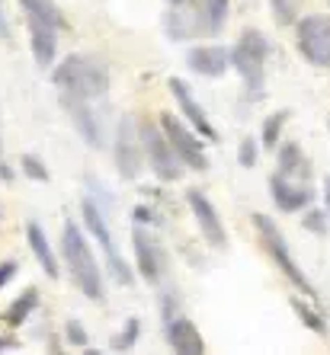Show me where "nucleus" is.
<instances>
[{
	"mask_svg": "<svg viewBox=\"0 0 330 355\" xmlns=\"http://www.w3.org/2000/svg\"><path fill=\"white\" fill-rule=\"evenodd\" d=\"M231 0H180L167 13V33L174 39H196V35H218L228 19Z\"/></svg>",
	"mask_w": 330,
	"mask_h": 355,
	"instance_id": "1",
	"label": "nucleus"
},
{
	"mask_svg": "<svg viewBox=\"0 0 330 355\" xmlns=\"http://www.w3.org/2000/svg\"><path fill=\"white\" fill-rule=\"evenodd\" d=\"M61 253H65L67 272H71L74 285L90 297V301H99V297H103V275H99V266H97V259H93L90 243H87L83 231L74 221H67L65 231H61Z\"/></svg>",
	"mask_w": 330,
	"mask_h": 355,
	"instance_id": "2",
	"label": "nucleus"
},
{
	"mask_svg": "<svg viewBox=\"0 0 330 355\" xmlns=\"http://www.w3.org/2000/svg\"><path fill=\"white\" fill-rule=\"evenodd\" d=\"M51 80H55V87L61 93L77 99H97L109 93V71L99 61L83 58V55H71V58L61 61L55 67Z\"/></svg>",
	"mask_w": 330,
	"mask_h": 355,
	"instance_id": "3",
	"label": "nucleus"
},
{
	"mask_svg": "<svg viewBox=\"0 0 330 355\" xmlns=\"http://www.w3.org/2000/svg\"><path fill=\"white\" fill-rule=\"evenodd\" d=\"M254 227L260 231V243H263V250L270 253V259H272L276 266H279V272L292 282V288H298L302 295L314 297V285L308 282V275L302 272V269H298L295 257H292L289 243H286L282 231L276 227V221H272L270 215H254Z\"/></svg>",
	"mask_w": 330,
	"mask_h": 355,
	"instance_id": "4",
	"label": "nucleus"
},
{
	"mask_svg": "<svg viewBox=\"0 0 330 355\" xmlns=\"http://www.w3.org/2000/svg\"><path fill=\"white\" fill-rule=\"evenodd\" d=\"M266 51H270V45H266L263 33H256V29H244L231 49V64L238 67V74L244 77L250 96H256V93L263 90Z\"/></svg>",
	"mask_w": 330,
	"mask_h": 355,
	"instance_id": "5",
	"label": "nucleus"
},
{
	"mask_svg": "<svg viewBox=\"0 0 330 355\" xmlns=\"http://www.w3.org/2000/svg\"><path fill=\"white\" fill-rule=\"evenodd\" d=\"M113 160H116V170L122 180H138L141 170H145V138H141V128L132 116H125L116 128V141H113Z\"/></svg>",
	"mask_w": 330,
	"mask_h": 355,
	"instance_id": "6",
	"label": "nucleus"
},
{
	"mask_svg": "<svg viewBox=\"0 0 330 355\" xmlns=\"http://www.w3.org/2000/svg\"><path fill=\"white\" fill-rule=\"evenodd\" d=\"M295 39L298 51L305 55L308 64L330 67V17H324V13L302 17L295 26Z\"/></svg>",
	"mask_w": 330,
	"mask_h": 355,
	"instance_id": "7",
	"label": "nucleus"
},
{
	"mask_svg": "<svg viewBox=\"0 0 330 355\" xmlns=\"http://www.w3.org/2000/svg\"><path fill=\"white\" fill-rule=\"evenodd\" d=\"M83 224H87V231L97 237V243L103 247V253H106L109 259V272H113V279L119 282V285H132V269H129V263L122 259V253H119L116 247V237H113V231H109V224L103 221V211H99L97 205H93L90 198H83Z\"/></svg>",
	"mask_w": 330,
	"mask_h": 355,
	"instance_id": "8",
	"label": "nucleus"
},
{
	"mask_svg": "<svg viewBox=\"0 0 330 355\" xmlns=\"http://www.w3.org/2000/svg\"><path fill=\"white\" fill-rule=\"evenodd\" d=\"M141 138H145V154H148V160H151V170H154L164 182L180 180L183 176V160H180V154L174 150V144H170L167 132L160 135L154 125H141Z\"/></svg>",
	"mask_w": 330,
	"mask_h": 355,
	"instance_id": "9",
	"label": "nucleus"
},
{
	"mask_svg": "<svg viewBox=\"0 0 330 355\" xmlns=\"http://www.w3.org/2000/svg\"><path fill=\"white\" fill-rule=\"evenodd\" d=\"M160 128L167 132V138H170V144H174V150L180 154L183 164L192 166V170H206L208 160H206L202 144H199V138H202V135H199L190 122H180L176 116L164 112V116H160Z\"/></svg>",
	"mask_w": 330,
	"mask_h": 355,
	"instance_id": "10",
	"label": "nucleus"
},
{
	"mask_svg": "<svg viewBox=\"0 0 330 355\" xmlns=\"http://www.w3.org/2000/svg\"><path fill=\"white\" fill-rule=\"evenodd\" d=\"M132 247H135V263H138V272L145 275V282H160L167 269V257L160 240L145 227V221H135L132 227Z\"/></svg>",
	"mask_w": 330,
	"mask_h": 355,
	"instance_id": "11",
	"label": "nucleus"
},
{
	"mask_svg": "<svg viewBox=\"0 0 330 355\" xmlns=\"http://www.w3.org/2000/svg\"><path fill=\"white\" fill-rule=\"evenodd\" d=\"M186 202H190L192 218H196L202 237H206L215 250H224V247H228V234H224V224H222V218H218V211H215L212 202H208V198L202 196L199 189L186 192Z\"/></svg>",
	"mask_w": 330,
	"mask_h": 355,
	"instance_id": "12",
	"label": "nucleus"
},
{
	"mask_svg": "<svg viewBox=\"0 0 330 355\" xmlns=\"http://www.w3.org/2000/svg\"><path fill=\"white\" fill-rule=\"evenodd\" d=\"M270 192H272V202L279 205V211H302V208L311 205V189L295 182L292 176L286 173H272L270 176Z\"/></svg>",
	"mask_w": 330,
	"mask_h": 355,
	"instance_id": "13",
	"label": "nucleus"
},
{
	"mask_svg": "<svg viewBox=\"0 0 330 355\" xmlns=\"http://www.w3.org/2000/svg\"><path fill=\"white\" fill-rule=\"evenodd\" d=\"M170 93H174L176 103H180V109H183V116H186V122H190L192 128H196V132L202 135L206 141H218V132H215V125L208 122V116L202 112V106L196 103L192 90L180 80V77H170Z\"/></svg>",
	"mask_w": 330,
	"mask_h": 355,
	"instance_id": "14",
	"label": "nucleus"
},
{
	"mask_svg": "<svg viewBox=\"0 0 330 355\" xmlns=\"http://www.w3.org/2000/svg\"><path fill=\"white\" fill-rule=\"evenodd\" d=\"M167 343L170 349L180 355H202L206 352V339L199 333V327L190 320V317H176V320H167V330H164Z\"/></svg>",
	"mask_w": 330,
	"mask_h": 355,
	"instance_id": "15",
	"label": "nucleus"
},
{
	"mask_svg": "<svg viewBox=\"0 0 330 355\" xmlns=\"http://www.w3.org/2000/svg\"><path fill=\"white\" fill-rule=\"evenodd\" d=\"M186 64L202 77H222L231 64V55L222 45H199V49L186 51Z\"/></svg>",
	"mask_w": 330,
	"mask_h": 355,
	"instance_id": "16",
	"label": "nucleus"
},
{
	"mask_svg": "<svg viewBox=\"0 0 330 355\" xmlns=\"http://www.w3.org/2000/svg\"><path fill=\"white\" fill-rule=\"evenodd\" d=\"M65 103L67 116L74 122V128L81 132V138L90 144V148H103V132H99V122L93 119V109H87V99H77V96H61Z\"/></svg>",
	"mask_w": 330,
	"mask_h": 355,
	"instance_id": "17",
	"label": "nucleus"
},
{
	"mask_svg": "<svg viewBox=\"0 0 330 355\" xmlns=\"http://www.w3.org/2000/svg\"><path fill=\"white\" fill-rule=\"evenodd\" d=\"M26 240H29V250H33V257L39 259V266L45 269L49 279H58V263H55V250H51L49 237L42 231L39 221H29L26 224Z\"/></svg>",
	"mask_w": 330,
	"mask_h": 355,
	"instance_id": "18",
	"label": "nucleus"
},
{
	"mask_svg": "<svg viewBox=\"0 0 330 355\" xmlns=\"http://www.w3.org/2000/svg\"><path fill=\"white\" fill-rule=\"evenodd\" d=\"M29 45H33V58L39 61V67H49L55 61V49H58V39H55V29L39 19H29Z\"/></svg>",
	"mask_w": 330,
	"mask_h": 355,
	"instance_id": "19",
	"label": "nucleus"
},
{
	"mask_svg": "<svg viewBox=\"0 0 330 355\" xmlns=\"http://www.w3.org/2000/svg\"><path fill=\"white\" fill-rule=\"evenodd\" d=\"M19 3H23V10H26V17L29 19H39V23L51 26V29H61V33L71 29L67 17L51 3V0H19Z\"/></svg>",
	"mask_w": 330,
	"mask_h": 355,
	"instance_id": "20",
	"label": "nucleus"
},
{
	"mask_svg": "<svg viewBox=\"0 0 330 355\" xmlns=\"http://www.w3.org/2000/svg\"><path fill=\"white\" fill-rule=\"evenodd\" d=\"M35 304H39V291H35V288H26L23 295H19L17 301L7 307V314H3L7 327H23V323L29 320V314L35 311Z\"/></svg>",
	"mask_w": 330,
	"mask_h": 355,
	"instance_id": "21",
	"label": "nucleus"
},
{
	"mask_svg": "<svg viewBox=\"0 0 330 355\" xmlns=\"http://www.w3.org/2000/svg\"><path fill=\"white\" fill-rule=\"evenodd\" d=\"M279 173H286V176H311V166H308V160H305V154H302V148H298L295 141H289L286 148L279 150Z\"/></svg>",
	"mask_w": 330,
	"mask_h": 355,
	"instance_id": "22",
	"label": "nucleus"
},
{
	"mask_svg": "<svg viewBox=\"0 0 330 355\" xmlns=\"http://www.w3.org/2000/svg\"><path fill=\"white\" fill-rule=\"evenodd\" d=\"M292 307H295V314H298V320L305 323L308 330H314L317 336H327V320H324L314 307H308L302 297H292Z\"/></svg>",
	"mask_w": 330,
	"mask_h": 355,
	"instance_id": "23",
	"label": "nucleus"
},
{
	"mask_svg": "<svg viewBox=\"0 0 330 355\" xmlns=\"http://www.w3.org/2000/svg\"><path fill=\"white\" fill-rule=\"evenodd\" d=\"M289 122V109H279V112H272L270 119L263 122V148H276V141H279L282 135V125Z\"/></svg>",
	"mask_w": 330,
	"mask_h": 355,
	"instance_id": "24",
	"label": "nucleus"
},
{
	"mask_svg": "<svg viewBox=\"0 0 330 355\" xmlns=\"http://www.w3.org/2000/svg\"><path fill=\"white\" fill-rule=\"evenodd\" d=\"M272 7V17L279 26H289L298 19V10H302V0H270Z\"/></svg>",
	"mask_w": 330,
	"mask_h": 355,
	"instance_id": "25",
	"label": "nucleus"
},
{
	"mask_svg": "<svg viewBox=\"0 0 330 355\" xmlns=\"http://www.w3.org/2000/svg\"><path fill=\"white\" fill-rule=\"evenodd\" d=\"M138 333H141V323L132 317V320H125L122 333L116 336V343H113V346H116V349H132L135 343H138Z\"/></svg>",
	"mask_w": 330,
	"mask_h": 355,
	"instance_id": "26",
	"label": "nucleus"
},
{
	"mask_svg": "<svg viewBox=\"0 0 330 355\" xmlns=\"http://www.w3.org/2000/svg\"><path fill=\"white\" fill-rule=\"evenodd\" d=\"M23 173L29 176V180H39V182L49 180V170H45V164H42L39 157H33V154H26V157H23Z\"/></svg>",
	"mask_w": 330,
	"mask_h": 355,
	"instance_id": "27",
	"label": "nucleus"
},
{
	"mask_svg": "<svg viewBox=\"0 0 330 355\" xmlns=\"http://www.w3.org/2000/svg\"><path fill=\"white\" fill-rule=\"evenodd\" d=\"M65 336H67V343H71V346H81V349L87 346V330H83L81 320H67Z\"/></svg>",
	"mask_w": 330,
	"mask_h": 355,
	"instance_id": "28",
	"label": "nucleus"
},
{
	"mask_svg": "<svg viewBox=\"0 0 330 355\" xmlns=\"http://www.w3.org/2000/svg\"><path fill=\"white\" fill-rule=\"evenodd\" d=\"M327 215L330 211H308L305 215V227L314 234H327Z\"/></svg>",
	"mask_w": 330,
	"mask_h": 355,
	"instance_id": "29",
	"label": "nucleus"
},
{
	"mask_svg": "<svg viewBox=\"0 0 330 355\" xmlns=\"http://www.w3.org/2000/svg\"><path fill=\"white\" fill-rule=\"evenodd\" d=\"M238 160H240V166H254L256 164V141L254 138H244V141H240Z\"/></svg>",
	"mask_w": 330,
	"mask_h": 355,
	"instance_id": "30",
	"label": "nucleus"
},
{
	"mask_svg": "<svg viewBox=\"0 0 330 355\" xmlns=\"http://www.w3.org/2000/svg\"><path fill=\"white\" fill-rule=\"evenodd\" d=\"M17 275V263L7 259V263H0V288H7V282Z\"/></svg>",
	"mask_w": 330,
	"mask_h": 355,
	"instance_id": "31",
	"label": "nucleus"
},
{
	"mask_svg": "<svg viewBox=\"0 0 330 355\" xmlns=\"http://www.w3.org/2000/svg\"><path fill=\"white\" fill-rule=\"evenodd\" d=\"M0 39H10V23L3 19V13H0Z\"/></svg>",
	"mask_w": 330,
	"mask_h": 355,
	"instance_id": "32",
	"label": "nucleus"
},
{
	"mask_svg": "<svg viewBox=\"0 0 330 355\" xmlns=\"http://www.w3.org/2000/svg\"><path fill=\"white\" fill-rule=\"evenodd\" d=\"M324 198H327V211H330V176L324 180Z\"/></svg>",
	"mask_w": 330,
	"mask_h": 355,
	"instance_id": "33",
	"label": "nucleus"
},
{
	"mask_svg": "<svg viewBox=\"0 0 330 355\" xmlns=\"http://www.w3.org/2000/svg\"><path fill=\"white\" fill-rule=\"evenodd\" d=\"M3 349H13V339H0V352H3Z\"/></svg>",
	"mask_w": 330,
	"mask_h": 355,
	"instance_id": "34",
	"label": "nucleus"
},
{
	"mask_svg": "<svg viewBox=\"0 0 330 355\" xmlns=\"http://www.w3.org/2000/svg\"><path fill=\"white\" fill-rule=\"evenodd\" d=\"M174 3H180V0H174Z\"/></svg>",
	"mask_w": 330,
	"mask_h": 355,
	"instance_id": "35",
	"label": "nucleus"
},
{
	"mask_svg": "<svg viewBox=\"0 0 330 355\" xmlns=\"http://www.w3.org/2000/svg\"><path fill=\"white\" fill-rule=\"evenodd\" d=\"M0 317H3V314H0Z\"/></svg>",
	"mask_w": 330,
	"mask_h": 355,
	"instance_id": "36",
	"label": "nucleus"
}]
</instances>
